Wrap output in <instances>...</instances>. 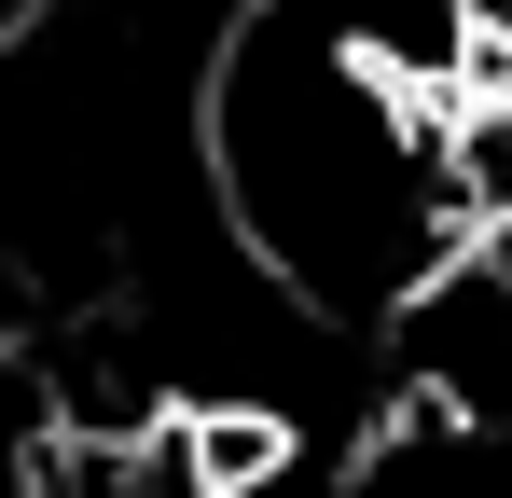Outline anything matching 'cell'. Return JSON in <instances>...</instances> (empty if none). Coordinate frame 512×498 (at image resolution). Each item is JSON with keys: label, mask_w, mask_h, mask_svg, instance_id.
Masks as SVG:
<instances>
[{"label": "cell", "mask_w": 512, "mask_h": 498, "mask_svg": "<svg viewBox=\"0 0 512 498\" xmlns=\"http://www.w3.org/2000/svg\"><path fill=\"white\" fill-rule=\"evenodd\" d=\"M42 471H56V457H42V388L0 374V498H42Z\"/></svg>", "instance_id": "2"}, {"label": "cell", "mask_w": 512, "mask_h": 498, "mask_svg": "<svg viewBox=\"0 0 512 498\" xmlns=\"http://www.w3.org/2000/svg\"><path fill=\"white\" fill-rule=\"evenodd\" d=\"M208 194L263 277L333 319L429 305L471 236L443 111L374 56H346L305 0H263L208 56Z\"/></svg>", "instance_id": "1"}, {"label": "cell", "mask_w": 512, "mask_h": 498, "mask_svg": "<svg viewBox=\"0 0 512 498\" xmlns=\"http://www.w3.org/2000/svg\"><path fill=\"white\" fill-rule=\"evenodd\" d=\"M0 14H14V0H0Z\"/></svg>", "instance_id": "3"}]
</instances>
